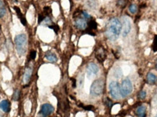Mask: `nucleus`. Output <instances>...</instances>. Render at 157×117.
I'll list each match as a JSON object with an SVG mask.
<instances>
[{
	"instance_id": "f257e3e1",
	"label": "nucleus",
	"mask_w": 157,
	"mask_h": 117,
	"mask_svg": "<svg viewBox=\"0 0 157 117\" xmlns=\"http://www.w3.org/2000/svg\"><path fill=\"white\" fill-rule=\"evenodd\" d=\"M122 24L117 18H112L109 20L106 27V36L109 40L115 41L121 33Z\"/></svg>"
},
{
	"instance_id": "f03ea898",
	"label": "nucleus",
	"mask_w": 157,
	"mask_h": 117,
	"mask_svg": "<svg viewBox=\"0 0 157 117\" xmlns=\"http://www.w3.org/2000/svg\"><path fill=\"white\" fill-rule=\"evenodd\" d=\"M15 44L19 55H24L27 49V37L26 34H20L15 38Z\"/></svg>"
},
{
	"instance_id": "7ed1b4c3",
	"label": "nucleus",
	"mask_w": 157,
	"mask_h": 117,
	"mask_svg": "<svg viewBox=\"0 0 157 117\" xmlns=\"http://www.w3.org/2000/svg\"><path fill=\"white\" fill-rule=\"evenodd\" d=\"M104 90V81L102 79L96 80L90 87V94L93 96H100Z\"/></svg>"
},
{
	"instance_id": "20e7f679",
	"label": "nucleus",
	"mask_w": 157,
	"mask_h": 117,
	"mask_svg": "<svg viewBox=\"0 0 157 117\" xmlns=\"http://www.w3.org/2000/svg\"><path fill=\"white\" fill-rule=\"evenodd\" d=\"M120 91L122 97H127L128 95H130L132 91V82L129 79H125L122 82V85L120 86Z\"/></svg>"
},
{
	"instance_id": "39448f33",
	"label": "nucleus",
	"mask_w": 157,
	"mask_h": 117,
	"mask_svg": "<svg viewBox=\"0 0 157 117\" xmlns=\"http://www.w3.org/2000/svg\"><path fill=\"white\" fill-rule=\"evenodd\" d=\"M109 91L111 97L114 99H119L121 98L120 86L117 82H111L109 84Z\"/></svg>"
},
{
	"instance_id": "423d86ee",
	"label": "nucleus",
	"mask_w": 157,
	"mask_h": 117,
	"mask_svg": "<svg viewBox=\"0 0 157 117\" xmlns=\"http://www.w3.org/2000/svg\"><path fill=\"white\" fill-rule=\"evenodd\" d=\"M99 71V68L95 64L90 63L87 67V75L89 78L94 77L97 74Z\"/></svg>"
},
{
	"instance_id": "0eeeda50",
	"label": "nucleus",
	"mask_w": 157,
	"mask_h": 117,
	"mask_svg": "<svg viewBox=\"0 0 157 117\" xmlns=\"http://www.w3.org/2000/svg\"><path fill=\"white\" fill-rule=\"evenodd\" d=\"M54 107L52 105L49 104H45L42 105L41 108V111H40V114L42 115V116L46 117L53 113Z\"/></svg>"
},
{
	"instance_id": "6e6552de",
	"label": "nucleus",
	"mask_w": 157,
	"mask_h": 117,
	"mask_svg": "<svg viewBox=\"0 0 157 117\" xmlns=\"http://www.w3.org/2000/svg\"><path fill=\"white\" fill-rule=\"evenodd\" d=\"M122 23H123L122 35H123V36H127V34L130 32V30H131L130 21L127 17H124V18H122Z\"/></svg>"
},
{
	"instance_id": "1a4fd4ad",
	"label": "nucleus",
	"mask_w": 157,
	"mask_h": 117,
	"mask_svg": "<svg viewBox=\"0 0 157 117\" xmlns=\"http://www.w3.org/2000/svg\"><path fill=\"white\" fill-rule=\"evenodd\" d=\"M95 57L100 62H103L106 58V52L103 47H99L95 51Z\"/></svg>"
},
{
	"instance_id": "9d476101",
	"label": "nucleus",
	"mask_w": 157,
	"mask_h": 117,
	"mask_svg": "<svg viewBox=\"0 0 157 117\" xmlns=\"http://www.w3.org/2000/svg\"><path fill=\"white\" fill-rule=\"evenodd\" d=\"M87 23L84 18H78L75 21V26L80 30H85L87 27Z\"/></svg>"
},
{
	"instance_id": "9b49d317",
	"label": "nucleus",
	"mask_w": 157,
	"mask_h": 117,
	"mask_svg": "<svg viewBox=\"0 0 157 117\" xmlns=\"http://www.w3.org/2000/svg\"><path fill=\"white\" fill-rule=\"evenodd\" d=\"M0 108L4 112L8 113L10 110V103L8 100H3L0 102Z\"/></svg>"
},
{
	"instance_id": "f8f14e48",
	"label": "nucleus",
	"mask_w": 157,
	"mask_h": 117,
	"mask_svg": "<svg viewBox=\"0 0 157 117\" xmlns=\"http://www.w3.org/2000/svg\"><path fill=\"white\" fill-rule=\"evenodd\" d=\"M31 75H32V68L28 67L26 70L25 74H24V77H23V82H25V83H28V82L30 81Z\"/></svg>"
},
{
	"instance_id": "ddd939ff",
	"label": "nucleus",
	"mask_w": 157,
	"mask_h": 117,
	"mask_svg": "<svg viewBox=\"0 0 157 117\" xmlns=\"http://www.w3.org/2000/svg\"><path fill=\"white\" fill-rule=\"evenodd\" d=\"M136 114L137 117H146V107L145 106H140L136 110Z\"/></svg>"
},
{
	"instance_id": "4468645a",
	"label": "nucleus",
	"mask_w": 157,
	"mask_h": 117,
	"mask_svg": "<svg viewBox=\"0 0 157 117\" xmlns=\"http://www.w3.org/2000/svg\"><path fill=\"white\" fill-rule=\"evenodd\" d=\"M156 77L154 74H153L152 72H149L147 75V82L151 85H153V84L156 83Z\"/></svg>"
},
{
	"instance_id": "2eb2a0df",
	"label": "nucleus",
	"mask_w": 157,
	"mask_h": 117,
	"mask_svg": "<svg viewBox=\"0 0 157 117\" xmlns=\"http://www.w3.org/2000/svg\"><path fill=\"white\" fill-rule=\"evenodd\" d=\"M45 57H46V59L49 61H50V62L52 63H55L57 61L56 55L52 54V53H48V54L45 55Z\"/></svg>"
},
{
	"instance_id": "dca6fc26",
	"label": "nucleus",
	"mask_w": 157,
	"mask_h": 117,
	"mask_svg": "<svg viewBox=\"0 0 157 117\" xmlns=\"http://www.w3.org/2000/svg\"><path fill=\"white\" fill-rule=\"evenodd\" d=\"M6 7L5 3L2 0H0V18H2L6 14Z\"/></svg>"
},
{
	"instance_id": "f3484780",
	"label": "nucleus",
	"mask_w": 157,
	"mask_h": 117,
	"mask_svg": "<svg viewBox=\"0 0 157 117\" xmlns=\"http://www.w3.org/2000/svg\"><path fill=\"white\" fill-rule=\"evenodd\" d=\"M87 5L90 9H95L97 4H96V1L95 0H87Z\"/></svg>"
},
{
	"instance_id": "a211bd4d",
	"label": "nucleus",
	"mask_w": 157,
	"mask_h": 117,
	"mask_svg": "<svg viewBox=\"0 0 157 117\" xmlns=\"http://www.w3.org/2000/svg\"><path fill=\"white\" fill-rule=\"evenodd\" d=\"M88 26L90 27L88 30H95V29L97 28V23H96L95 20H91V21H90V23H89Z\"/></svg>"
},
{
	"instance_id": "6ab92c4d",
	"label": "nucleus",
	"mask_w": 157,
	"mask_h": 117,
	"mask_svg": "<svg viewBox=\"0 0 157 117\" xmlns=\"http://www.w3.org/2000/svg\"><path fill=\"white\" fill-rule=\"evenodd\" d=\"M20 90H16L14 93L13 96V99L14 101H18L19 98H20Z\"/></svg>"
},
{
	"instance_id": "aec40b11",
	"label": "nucleus",
	"mask_w": 157,
	"mask_h": 117,
	"mask_svg": "<svg viewBox=\"0 0 157 117\" xmlns=\"http://www.w3.org/2000/svg\"><path fill=\"white\" fill-rule=\"evenodd\" d=\"M44 23H45V25H48V26L49 27L50 25H51L52 24L51 19L49 18V17H47V18H45V20H44Z\"/></svg>"
},
{
	"instance_id": "412c9836",
	"label": "nucleus",
	"mask_w": 157,
	"mask_h": 117,
	"mask_svg": "<svg viewBox=\"0 0 157 117\" xmlns=\"http://www.w3.org/2000/svg\"><path fill=\"white\" fill-rule=\"evenodd\" d=\"M152 48H153V50L154 51H157V35L155 36L154 39H153V43Z\"/></svg>"
},
{
	"instance_id": "4be33fe9",
	"label": "nucleus",
	"mask_w": 157,
	"mask_h": 117,
	"mask_svg": "<svg viewBox=\"0 0 157 117\" xmlns=\"http://www.w3.org/2000/svg\"><path fill=\"white\" fill-rule=\"evenodd\" d=\"M49 27L52 29V30H54V31L56 33L57 32H58L59 26L57 25H55V24H52L51 25H50V26H49Z\"/></svg>"
},
{
	"instance_id": "5701e85b",
	"label": "nucleus",
	"mask_w": 157,
	"mask_h": 117,
	"mask_svg": "<svg viewBox=\"0 0 157 117\" xmlns=\"http://www.w3.org/2000/svg\"><path fill=\"white\" fill-rule=\"evenodd\" d=\"M129 10H130V13H135L136 12H137V6H136L135 4H132L131 6L130 7V8H129Z\"/></svg>"
},
{
	"instance_id": "b1692460",
	"label": "nucleus",
	"mask_w": 157,
	"mask_h": 117,
	"mask_svg": "<svg viewBox=\"0 0 157 117\" xmlns=\"http://www.w3.org/2000/svg\"><path fill=\"white\" fill-rule=\"evenodd\" d=\"M14 10H15V12H16V13H17V16L19 17V18H21L22 16H23V15H22L21 12H20V10L19 9V8L17 7H14Z\"/></svg>"
},
{
	"instance_id": "393cba45",
	"label": "nucleus",
	"mask_w": 157,
	"mask_h": 117,
	"mask_svg": "<svg viewBox=\"0 0 157 117\" xmlns=\"http://www.w3.org/2000/svg\"><path fill=\"white\" fill-rule=\"evenodd\" d=\"M44 12H45V13L47 15H49L52 13V10L50 7H45L44 8Z\"/></svg>"
},
{
	"instance_id": "a878e982",
	"label": "nucleus",
	"mask_w": 157,
	"mask_h": 117,
	"mask_svg": "<svg viewBox=\"0 0 157 117\" xmlns=\"http://www.w3.org/2000/svg\"><path fill=\"white\" fill-rule=\"evenodd\" d=\"M36 52L35 51H31V53H30V56H29V58H30V59L31 60H34L36 59Z\"/></svg>"
},
{
	"instance_id": "bb28decb",
	"label": "nucleus",
	"mask_w": 157,
	"mask_h": 117,
	"mask_svg": "<svg viewBox=\"0 0 157 117\" xmlns=\"http://www.w3.org/2000/svg\"><path fill=\"white\" fill-rule=\"evenodd\" d=\"M139 96L140 98L144 99L145 98H146V91H143V90L140 91V92L139 93V96Z\"/></svg>"
},
{
	"instance_id": "cd10ccee",
	"label": "nucleus",
	"mask_w": 157,
	"mask_h": 117,
	"mask_svg": "<svg viewBox=\"0 0 157 117\" xmlns=\"http://www.w3.org/2000/svg\"><path fill=\"white\" fill-rule=\"evenodd\" d=\"M82 16H83L84 19H87V20H88V19L91 18V16H90V15H89V14L87 13V12L83 11L82 13Z\"/></svg>"
},
{
	"instance_id": "c85d7f7f",
	"label": "nucleus",
	"mask_w": 157,
	"mask_h": 117,
	"mask_svg": "<svg viewBox=\"0 0 157 117\" xmlns=\"http://www.w3.org/2000/svg\"><path fill=\"white\" fill-rule=\"evenodd\" d=\"M106 105L108 107H111V106H112V101L111 100H109V98H106Z\"/></svg>"
},
{
	"instance_id": "c756f323",
	"label": "nucleus",
	"mask_w": 157,
	"mask_h": 117,
	"mask_svg": "<svg viewBox=\"0 0 157 117\" xmlns=\"http://www.w3.org/2000/svg\"><path fill=\"white\" fill-rule=\"evenodd\" d=\"M44 20H45V17L42 15H39V17H38V23H39V24L44 21Z\"/></svg>"
},
{
	"instance_id": "7c9ffc66",
	"label": "nucleus",
	"mask_w": 157,
	"mask_h": 117,
	"mask_svg": "<svg viewBox=\"0 0 157 117\" xmlns=\"http://www.w3.org/2000/svg\"><path fill=\"white\" fill-rule=\"evenodd\" d=\"M20 22H21V23L24 25V26L26 25V20L23 16H22L21 18H20Z\"/></svg>"
},
{
	"instance_id": "2f4dec72",
	"label": "nucleus",
	"mask_w": 157,
	"mask_h": 117,
	"mask_svg": "<svg viewBox=\"0 0 157 117\" xmlns=\"http://www.w3.org/2000/svg\"><path fill=\"white\" fill-rule=\"evenodd\" d=\"M86 111H92V109L93 108L92 106H84L83 107Z\"/></svg>"
},
{
	"instance_id": "473e14b6",
	"label": "nucleus",
	"mask_w": 157,
	"mask_h": 117,
	"mask_svg": "<svg viewBox=\"0 0 157 117\" xmlns=\"http://www.w3.org/2000/svg\"><path fill=\"white\" fill-rule=\"evenodd\" d=\"M73 87H76V80H74V79H73Z\"/></svg>"
},
{
	"instance_id": "72a5a7b5",
	"label": "nucleus",
	"mask_w": 157,
	"mask_h": 117,
	"mask_svg": "<svg viewBox=\"0 0 157 117\" xmlns=\"http://www.w3.org/2000/svg\"><path fill=\"white\" fill-rule=\"evenodd\" d=\"M155 117H157V115H156V116H155Z\"/></svg>"
}]
</instances>
